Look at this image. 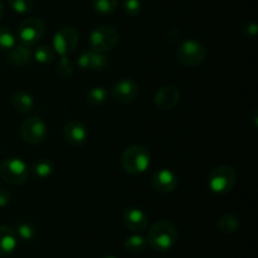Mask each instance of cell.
<instances>
[{
	"label": "cell",
	"instance_id": "obj_15",
	"mask_svg": "<svg viewBox=\"0 0 258 258\" xmlns=\"http://www.w3.org/2000/svg\"><path fill=\"white\" fill-rule=\"evenodd\" d=\"M149 218L145 212L140 208H127L123 212V224L126 228L135 233L145 231Z\"/></svg>",
	"mask_w": 258,
	"mask_h": 258
},
{
	"label": "cell",
	"instance_id": "obj_33",
	"mask_svg": "<svg viewBox=\"0 0 258 258\" xmlns=\"http://www.w3.org/2000/svg\"><path fill=\"white\" fill-rule=\"evenodd\" d=\"M3 14H4V3L3 0H0V19L3 18Z\"/></svg>",
	"mask_w": 258,
	"mask_h": 258
},
{
	"label": "cell",
	"instance_id": "obj_20",
	"mask_svg": "<svg viewBox=\"0 0 258 258\" xmlns=\"http://www.w3.org/2000/svg\"><path fill=\"white\" fill-rule=\"evenodd\" d=\"M146 246H148V242H146L145 237L138 233L127 237L125 241V249L133 254H139L141 252H144Z\"/></svg>",
	"mask_w": 258,
	"mask_h": 258
},
{
	"label": "cell",
	"instance_id": "obj_16",
	"mask_svg": "<svg viewBox=\"0 0 258 258\" xmlns=\"http://www.w3.org/2000/svg\"><path fill=\"white\" fill-rule=\"evenodd\" d=\"M7 60L13 67H25L33 60V50L30 47L22 44H15L10 48L7 54Z\"/></svg>",
	"mask_w": 258,
	"mask_h": 258
},
{
	"label": "cell",
	"instance_id": "obj_12",
	"mask_svg": "<svg viewBox=\"0 0 258 258\" xmlns=\"http://www.w3.org/2000/svg\"><path fill=\"white\" fill-rule=\"evenodd\" d=\"M180 100V91L174 85H165L159 88L154 97L156 107L163 111L173 110Z\"/></svg>",
	"mask_w": 258,
	"mask_h": 258
},
{
	"label": "cell",
	"instance_id": "obj_4",
	"mask_svg": "<svg viewBox=\"0 0 258 258\" xmlns=\"http://www.w3.org/2000/svg\"><path fill=\"white\" fill-rule=\"evenodd\" d=\"M175 58L180 64L185 67H197L202 64L207 58V48L199 40H184L176 48Z\"/></svg>",
	"mask_w": 258,
	"mask_h": 258
},
{
	"label": "cell",
	"instance_id": "obj_27",
	"mask_svg": "<svg viewBox=\"0 0 258 258\" xmlns=\"http://www.w3.org/2000/svg\"><path fill=\"white\" fill-rule=\"evenodd\" d=\"M8 4L12 8L13 12L18 14H27L32 12L34 7V0H8Z\"/></svg>",
	"mask_w": 258,
	"mask_h": 258
},
{
	"label": "cell",
	"instance_id": "obj_9",
	"mask_svg": "<svg viewBox=\"0 0 258 258\" xmlns=\"http://www.w3.org/2000/svg\"><path fill=\"white\" fill-rule=\"evenodd\" d=\"M78 44V32L76 28L67 25L58 30L53 38V49L59 57L71 54Z\"/></svg>",
	"mask_w": 258,
	"mask_h": 258
},
{
	"label": "cell",
	"instance_id": "obj_19",
	"mask_svg": "<svg viewBox=\"0 0 258 258\" xmlns=\"http://www.w3.org/2000/svg\"><path fill=\"white\" fill-rule=\"evenodd\" d=\"M217 228L219 232L223 234H232L239 228V218L233 213H227L221 214L217 221Z\"/></svg>",
	"mask_w": 258,
	"mask_h": 258
},
{
	"label": "cell",
	"instance_id": "obj_31",
	"mask_svg": "<svg viewBox=\"0 0 258 258\" xmlns=\"http://www.w3.org/2000/svg\"><path fill=\"white\" fill-rule=\"evenodd\" d=\"M10 199H12V197H10L9 191L3 188V186H0V208L7 207L10 203Z\"/></svg>",
	"mask_w": 258,
	"mask_h": 258
},
{
	"label": "cell",
	"instance_id": "obj_30",
	"mask_svg": "<svg viewBox=\"0 0 258 258\" xmlns=\"http://www.w3.org/2000/svg\"><path fill=\"white\" fill-rule=\"evenodd\" d=\"M241 33L244 38H256L258 33V25L254 22H244L241 25Z\"/></svg>",
	"mask_w": 258,
	"mask_h": 258
},
{
	"label": "cell",
	"instance_id": "obj_24",
	"mask_svg": "<svg viewBox=\"0 0 258 258\" xmlns=\"http://www.w3.org/2000/svg\"><path fill=\"white\" fill-rule=\"evenodd\" d=\"M117 0H92V8L101 15H110L117 9Z\"/></svg>",
	"mask_w": 258,
	"mask_h": 258
},
{
	"label": "cell",
	"instance_id": "obj_25",
	"mask_svg": "<svg viewBox=\"0 0 258 258\" xmlns=\"http://www.w3.org/2000/svg\"><path fill=\"white\" fill-rule=\"evenodd\" d=\"M15 233L23 241H32L37 234V229L33 224L28 223V222H19L17 224V228H15Z\"/></svg>",
	"mask_w": 258,
	"mask_h": 258
},
{
	"label": "cell",
	"instance_id": "obj_22",
	"mask_svg": "<svg viewBox=\"0 0 258 258\" xmlns=\"http://www.w3.org/2000/svg\"><path fill=\"white\" fill-rule=\"evenodd\" d=\"M55 52L52 47L47 44H42L33 50V59L39 62L40 64H49L54 60Z\"/></svg>",
	"mask_w": 258,
	"mask_h": 258
},
{
	"label": "cell",
	"instance_id": "obj_34",
	"mask_svg": "<svg viewBox=\"0 0 258 258\" xmlns=\"http://www.w3.org/2000/svg\"><path fill=\"white\" fill-rule=\"evenodd\" d=\"M102 258H117V257H115V256H105V257H102Z\"/></svg>",
	"mask_w": 258,
	"mask_h": 258
},
{
	"label": "cell",
	"instance_id": "obj_17",
	"mask_svg": "<svg viewBox=\"0 0 258 258\" xmlns=\"http://www.w3.org/2000/svg\"><path fill=\"white\" fill-rule=\"evenodd\" d=\"M18 236L9 226H0V256L12 254L17 249Z\"/></svg>",
	"mask_w": 258,
	"mask_h": 258
},
{
	"label": "cell",
	"instance_id": "obj_29",
	"mask_svg": "<svg viewBox=\"0 0 258 258\" xmlns=\"http://www.w3.org/2000/svg\"><path fill=\"white\" fill-rule=\"evenodd\" d=\"M123 12L128 17H136L141 12L140 0H123Z\"/></svg>",
	"mask_w": 258,
	"mask_h": 258
},
{
	"label": "cell",
	"instance_id": "obj_3",
	"mask_svg": "<svg viewBox=\"0 0 258 258\" xmlns=\"http://www.w3.org/2000/svg\"><path fill=\"white\" fill-rule=\"evenodd\" d=\"M237 183V173L233 166L219 165L216 166L208 174V188L214 194L224 196L231 193Z\"/></svg>",
	"mask_w": 258,
	"mask_h": 258
},
{
	"label": "cell",
	"instance_id": "obj_2",
	"mask_svg": "<svg viewBox=\"0 0 258 258\" xmlns=\"http://www.w3.org/2000/svg\"><path fill=\"white\" fill-rule=\"evenodd\" d=\"M150 151L143 145L128 146L121 156L122 169L128 174H143L150 166Z\"/></svg>",
	"mask_w": 258,
	"mask_h": 258
},
{
	"label": "cell",
	"instance_id": "obj_8",
	"mask_svg": "<svg viewBox=\"0 0 258 258\" xmlns=\"http://www.w3.org/2000/svg\"><path fill=\"white\" fill-rule=\"evenodd\" d=\"M20 134L24 141L30 145H39L44 143L48 135V127L44 121L38 116H32L23 121L20 126Z\"/></svg>",
	"mask_w": 258,
	"mask_h": 258
},
{
	"label": "cell",
	"instance_id": "obj_18",
	"mask_svg": "<svg viewBox=\"0 0 258 258\" xmlns=\"http://www.w3.org/2000/svg\"><path fill=\"white\" fill-rule=\"evenodd\" d=\"M12 107L19 113H29L34 108V98L25 91H17L10 97Z\"/></svg>",
	"mask_w": 258,
	"mask_h": 258
},
{
	"label": "cell",
	"instance_id": "obj_32",
	"mask_svg": "<svg viewBox=\"0 0 258 258\" xmlns=\"http://www.w3.org/2000/svg\"><path fill=\"white\" fill-rule=\"evenodd\" d=\"M166 38H168V40H170L171 43L179 42V40H180V38H181L180 32H179L176 28H170V29L166 32Z\"/></svg>",
	"mask_w": 258,
	"mask_h": 258
},
{
	"label": "cell",
	"instance_id": "obj_6",
	"mask_svg": "<svg viewBox=\"0 0 258 258\" xmlns=\"http://www.w3.org/2000/svg\"><path fill=\"white\" fill-rule=\"evenodd\" d=\"M45 33V25L40 18L30 17L23 20L17 29V37L19 43L27 47H34L43 38Z\"/></svg>",
	"mask_w": 258,
	"mask_h": 258
},
{
	"label": "cell",
	"instance_id": "obj_26",
	"mask_svg": "<svg viewBox=\"0 0 258 258\" xmlns=\"http://www.w3.org/2000/svg\"><path fill=\"white\" fill-rule=\"evenodd\" d=\"M17 44L15 43V35L9 28L0 27V52L9 50Z\"/></svg>",
	"mask_w": 258,
	"mask_h": 258
},
{
	"label": "cell",
	"instance_id": "obj_7",
	"mask_svg": "<svg viewBox=\"0 0 258 258\" xmlns=\"http://www.w3.org/2000/svg\"><path fill=\"white\" fill-rule=\"evenodd\" d=\"M0 176L12 185H22L29 178V169L22 159L8 158L0 164Z\"/></svg>",
	"mask_w": 258,
	"mask_h": 258
},
{
	"label": "cell",
	"instance_id": "obj_1",
	"mask_svg": "<svg viewBox=\"0 0 258 258\" xmlns=\"http://www.w3.org/2000/svg\"><path fill=\"white\" fill-rule=\"evenodd\" d=\"M176 241H178V229L171 222L158 221L149 228L146 242L154 251H169L175 246Z\"/></svg>",
	"mask_w": 258,
	"mask_h": 258
},
{
	"label": "cell",
	"instance_id": "obj_5",
	"mask_svg": "<svg viewBox=\"0 0 258 258\" xmlns=\"http://www.w3.org/2000/svg\"><path fill=\"white\" fill-rule=\"evenodd\" d=\"M120 40V34L111 25L96 27L90 34V49L105 53L112 50Z\"/></svg>",
	"mask_w": 258,
	"mask_h": 258
},
{
	"label": "cell",
	"instance_id": "obj_10",
	"mask_svg": "<svg viewBox=\"0 0 258 258\" xmlns=\"http://www.w3.org/2000/svg\"><path fill=\"white\" fill-rule=\"evenodd\" d=\"M150 183L156 191L168 194L175 190L179 184V178L170 169H160L151 175Z\"/></svg>",
	"mask_w": 258,
	"mask_h": 258
},
{
	"label": "cell",
	"instance_id": "obj_28",
	"mask_svg": "<svg viewBox=\"0 0 258 258\" xmlns=\"http://www.w3.org/2000/svg\"><path fill=\"white\" fill-rule=\"evenodd\" d=\"M57 75L60 78H70L73 73V63L68 58V55L60 57L57 62Z\"/></svg>",
	"mask_w": 258,
	"mask_h": 258
},
{
	"label": "cell",
	"instance_id": "obj_14",
	"mask_svg": "<svg viewBox=\"0 0 258 258\" xmlns=\"http://www.w3.org/2000/svg\"><path fill=\"white\" fill-rule=\"evenodd\" d=\"M88 131L87 127L83 122L78 120H72L70 122L66 123L64 126V139L71 146H77L83 145L87 140Z\"/></svg>",
	"mask_w": 258,
	"mask_h": 258
},
{
	"label": "cell",
	"instance_id": "obj_13",
	"mask_svg": "<svg viewBox=\"0 0 258 258\" xmlns=\"http://www.w3.org/2000/svg\"><path fill=\"white\" fill-rule=\"evenodd\" d=\"M77 66L82 70L102 71L108 66V58L103 53L88 49L83 50L77 58Z\"/></svg>",
	"mask_w": 258,
	"mask_h": 258
},
{
	"label": "cell",
	"instance_id": "obj_23",
	"mask_svg": "<svg viewBox=\"0 0 258 258\" xmlns=\"http://www.w3.org/2000/svg\"><path fill=\"white\" fill-rule=\"evenodd\" d=\"M107 90L102 86H97V87H93L88 91L87 95H86V101L91 106H101L107 101Z\"/></svg>",
	"mask_w": 258,
	"mask_h": 258
},
{
	"label": "cell",
	"instance_id": "obj_21",
	"mask_svg": "<svg viewBox=\"0 0 258 258\" xmlns=\"http://www.w3.org/2000/svg\"><path fill=\"white\" fill-rule=\"evenodd\" d=\"M54 171V164L49 159L42 158L33 164V173L40 179H47Z\"/></svg>",
	"mask_w": 258,
	"mask_h": 258
},
{
	"label": "cell",
	"instance_id": "obj_11",
	"mask_svg": "<svg viewBox=\"0 0 258 258\" xmlns=\"http://www.w3.org/2000/svg\"><path fill=\"white\" fill-rule=\"evenodd\" d=\"M111 95L115 101L120 103H128L139 95V85L131 78H123L117 81L111 88Z\"/></svg>",
	"mask_w": 258,
	"mask_h": 258
}]
</instances>
